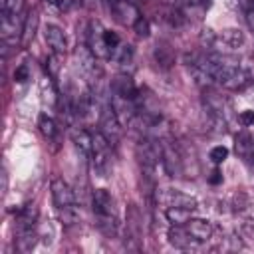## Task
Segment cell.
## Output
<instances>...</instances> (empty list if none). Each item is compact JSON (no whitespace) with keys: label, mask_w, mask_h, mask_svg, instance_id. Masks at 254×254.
Segmentation results:
<instances>
[{"label":"cell","mask_w":254,"mask_h":254,"mask_svg":"<svg viewBox=\"0 0 254 254\" xmlns=\"http://www.w3.org/2000/svg\"><path fill=\"white\" fill-rule=\"evenodd\" d=\"M93 212L97 216V224L105 234H115L117 220H115V202L113 196L105 189L93 190Z\"/></svg>","instance_id":"obj_1"},{"label":"cell","mask_w":254,"mask_h":254,"mask_svg":"<svg viewBox=\"0 0 254 254\" xmlns=\"http://www.w3.org/2000/svg\"><path fill=\"white\" fill-rule=\"evenodd\" d=\"M91 161H93V169L101 177H107L111 169V143L101 131L91 133Z\"/></svg>","instance_id":"obj_2"},{"label":"cell","mask_w":254,"mask_h":254,"mask_svg":"<svg viewBox=\"0 0 254 254\" xmlns=\"http://www.w3.org/2000/svg\"><path fill=\"white\" fill-rule=\"evenodd\" d=\"M99 123H101V133L107 137V141L111 145H117L119 137H121V121L117 119L115 111H113V105L111 101H105L101 105V111H99Z\"/></svg>","instance_id":"obj_3"},{"label":"cell","mask_w":254,"mask_h":254,"mask_svg":"<svg viewBox=\"0 0 254 254\" xmlns=\"http://www.w3.org/2000/svg\"><path fill=\"white\" fill-rule=\"evenodd\" d=\"M103 32L105 30L101 28V24L97 20H91L87 28V46L97 58H111V50L103 42Z\"/></svg>","instance_id":"obj_4"},{"label":"cell","mask_w":254,"mask_h":254,"mask_svg":"<svg viewBox=\"0 0 254 254\" xmlns=\"http://www.w3.org/2000/svg\"><path fill=\"white\" fill-rule=\"evenodd\" d=\"M75 56H77V62H79V67L83 69V73L89 79H95L97 81L99 75H101V67L97 65V56L91 52V48L85 46V44H81V46H77Z\"/></svg>","instance_id":"obj_5"},{"label":"cell","mask_w":254,"mask_h":254,"mask_svg":"<svg viewBox=\"0 0 254 254\" xmlns=\"http://www.w3.org/2000/svg\"><path fill=\"white\" fill-rule=\"evenodd\" d=\"M50 189H52V196H54V204H56V208L58 210H62V208H67V206H73L75 204V194H73V190L69 189V185L64 181V179H54L52 181V185H50Z\"/></svg>","instance_id":"obj_6"},{"label":"cell","mask_w":254,"mask_h":254,"mask_svg":"<svg viewBox=\"0 0 254 254\" xmlns=\"http://www.w3.org/2000/svg\"><path fill=\"white\" fill-rule=\"evenodd\" d=\"M167 236H169V242H171L173 246L183 248V250H190V248H196V246L200 244L196 238L190 236V232L187 230L185 224H173V226L169 228Z\"/></svg>","instance_id":"obj_7"},{"label":"cell","mask_w":254,"mask_h":254,"mask_svg":"<svg viewBox=\"0 0 254 254\" xmlns=\"http://www.w3.org/2000/svg\"><path fill=\"white\" fill-rule=\"evenodd\" d=\"M109 8H111V12L115 14V18H117L123 26H133V24L141 18L137 6H135L133 2H129V0H119V2L111 4Z\"/></svg>","instance_id":"obj_8"},{"label":"cell","mask_w":254,"mask_h":254,"mask_svg":"<svg viewBox=\"0 0 254 254\" xmlns=\"http://www.w3.org/2000/svg\"><path fill=\"white\" fill-rule=\"evenodd\" d=\"M22 28H24V24L20 22L18 14L2 12V16H0V32H2V40L4 42L16 40V36L22 32Z\"/></svg>","instance_id":"obj_9"},{"label":"cell","mask_w":254,"mask_h":254,"mask_svg":"<svg viewBox=\"0 0 254 254\" xmlns=\"http://www.w3.org/2000/svg\"><path fill=\"white\" fill-rule=\"evenodd\" d=\"M111 93L127 97V99H137V87H135L133 79L125 73H119L111 79Z\"/></svg>","instance_id":"obj_10"},{"label":"cell","mask_w":254,"mask_h":254,"mask_svg":"<svg viewBox=\"0 0 254 254\" xmlns=\"http://www.w3.org/2000/svg\"><path fill=\"white\" fill-rule=\"evenodd\" d=\"M252 79H254L252 69H248V67H240V65H238V67L232 71V75L224 81V87H228V89H244L246 85L252 83Z\"/></svg>","instance_id":"obj_11"},{"label":"cell","mask_w":254,"mask_h":254,"mask_svg":"<svg viewBox=\"0 0 254 254\" xmlns=\"http://www.w3.org/2000/svg\"><path fill=\"white\" fill-rule=\"evenodd\" d=\"M185 226L190 232V236L196 238L198 242H206L212 234V224L208 220H202V218H190L189 222H185Z\"/></svg>","instance_id":"obj_12"},{"label":"cell","mask_w":254,"mask_h":254,"mask_svg":"<svg viewBox=\"0 0 254 254\" xmlns=\"http://www.w3.org/2000/svg\"><path fill=\"white\" fill-rule=\"evenodd\" d=\"M46 40H48V46L54 50V54H58V56L65 54V36H64L62 28L48 24L46 26Z\"/></svg>","instance_id":"obj_13"},{"label":"cell","mask_w":254,"mask_h":254,"mask_svg":"<svg viewBox=\"0 0 254 254\" xmlns=\"http://www.w3.org/2000/svg\"><path fill=\"white\" fill-rule=\"evenodd\" d=\"M157 198H161V196H157ZM161 200H165L167 206H185V208H190V210L196 208V200L192 196L183 194V192H177V190H167Z\"/></svg>","instance_id":"obj_14"},{"label":"cell","mask_w":254,"mask_h":254,"mask_svg":"<svg viewBox=\"0 0 254 254\" xmlns=\"http://www.w3.org/2000/svg\"><path fill=\"white\" fill-rule=\"evenodd\" d=\"M226 46L228 50H232V48H238V46H242L244 44V36H242V32L240 30H222V34H218L216 38H214V48L216 46Z\"/></svg>","instance_id":"obj_15"},{"label":"cell","mask_w":254,"mask_h":254,"mask_svg":"<svg viewBox=\"0 0 254 254\" xmlns=\"http://www.w3.org/2000/svg\"><path fill=\"white\" fill-rule=\"evenodd\" d=\"M69 133H71V141L75 143L79 153H83L85 157H91V133H87L81 127H73Z\"/></svg>","instance_id":"obj_16"},{"label":"cell","mask_w":254,"mask_h":254,"mask_svg":"<svg viewBox=\"0 0 254 254\" xmlns=\"http://www.w3.org/2000/svg\"><path fill=\"white\" fill-rule=\"evenodd\" d=\"M36 28H38V12L32 10V12L26 16V20H24V28H22V40H20V44H22L24 48L30 46V42L34 40V36H36Z\"/></svg>","instance_id":"obj_17"},{"label":"cell","mask_w":254,"mask_h":254,"mask_svg":"<svg viewBox=\"0 0 254 254\" xmlns=\"http://www.w3.org/2000/svg\"><path fill=\"white\" fill-rule=\"evenodd\" d=\"M36 218H38V208H36L34 204L24 206V208L18 212V218H16V222H18V232H20V230H30V228L36 224Z\"/></svg>","instance_id":"obj_18"},{"label":"cell","mask_w":254,"mask_h":254,"mask_svg":"<svg viewBox=\"0 0 254 254\" xmlns=\"http://www.w3.org/2000/svg\"><path fill=\"white\" fill-rule=\"evenodd\" d=\"M161 163L165 165V169H167V173L171 177L181 175V161H179V157H177V153L173 149H169V147L163 149V161Z\"/></svg>","instance_id":"obj_19"},{"label":"cell","mask_w":254,"mask_h":254,"mask_svg":"<svg viewBox=\"0 0 254 254\" xmlns=\"http://www.w3.org/2000/svg\"><path fill=\"white\" fill-rule=\"evenodd\" d=\"M190 212L192 210L185 208V206H169L165 210V214H167L171 224H185V222H189L190 220Z\"/></svg>","instance_id":"obj_20"},{"label":"cell","mask_w":254,"mask_h":254,"mask_svg":"<svg viewBox=\"0 0 254 254\" xmlns=\"http://www.w3.org/2000/svg\"><path fill=\"white\" fill-rule=\"evenodd\" d=\"M18 234H20V236H18V250H20V252L32 250V246L36 244V234L32 232V228H30V230H20Z\"/></svg>","instance_id":"obj_21"},{"label":"cell","mask_w":254,"mask_h":254,"mask_svg":"<svg viewBox=\"0 0 254 254\" xmlns=\"http://www.w3.org/2000/svg\"><path fill=\"white\" fill-rule=\"evenodd\" d=\"M38 125H40V131L44 133V137H50L52 139L56 135V123H54V119L50 115L42 113L40 119H38Z\"/></svg>","instance_id":"obj_22"},{"label":"cell","mask_w":254,"mask_h":254,"mask_svg":"<svg viewBox=\"0 0 254 254\" xmlns=\"http://www.w3.org/2000/svg\"><path fill=\"white\" fill-rule=\"evenodd\" d=\"M171 50L167 48V46H157V50H155V58H157V62L163 65V67H169L171 64H173V56L169 54Z\"/></svg>","instance_id":"obj_23"},{"label":"cell","mask_w":254,"mask_h":254,"mask_svg":"<svg viewBox=\"0 0 254 254\" xmlns=\"http://www.w3.org/2000/svg\"><path fill=\"white\" fill-rule=\"evenodd\" d=\"M250 133H238V137H236V153L240 155V157H246V151H248V145H250Z\"/></svg>","instance_id":"obj_24"},{"label":"cell","mask_w":254,"mask_h":254,"mask_svg":"<svg viewBox=\"0 0 254 254\" xmlns=\"http://www.w3.org/2000/svg\"><path fill=\"white\" fill-rule=\"evenodd\" d=\"M24 0H0V8L2 12H10V14H18L22 8Z\"/></svg>","instance_id":"obj_25"},{"label":"cell","mask_w":254,"mask_h":254,"mask_svg":"<svg viewBox=\"0 0 254 254\" xmlns=\"http://www.w3.org/2000/svg\"><path fill=\"white\" fill-rule=\"evenodd\" d=\"M228 157V149L224 147V145H216V147H212V151H210V159H212V163H222L224 159Z\"/></svg>","instance_id":"obj_26"},{"label":"cell","mask_w":254,"mask_h":254,"mask_svg":"<svg viewBox=\"0 0 254 254\" xmlns=\"http://www.w3.org/2000/svg\"><path fill=\"white\" fill-rule=\"evenodd\" d=\"M103 42H105V46L111 50V54H113V50L121 44V42H119V36H117L115 32H111V30H105V32H103Z\"/></svg>","instance_id":"obj_27"},{"label":"cell","mask_w":254,"mask_h":254,"mask_svg":"<svg viewBox=\"0 0 254 254\" xmlns=\"http://www.w3.org/2000/svg\"><path fill=\"white\" fill-rule=\"evenodd\" d=\"M133 28H135L137 36H141V38H147V36H149V22H147L143 16L133 24Z\"/></svg>","instance_id":"obj_28"},{"label":"cell","mask_w":254,"mask_h":254,"mask_svg":"<svg viewBox=\"0 0 254 254\" xmlns=\"http://www.w3.org/2000/svg\"><path fill=\"white\" fill-rule=\"evenodd\" d=\"M238 121H240L244 127L254 125V109H246V111H242V113L238 115Z\"/></svg>","instance_id":"obj_29"},{"label":"cell","mask_w":254,"mask_h":254,"mask_svg":"<svg viewBox=\"0 0 254 254\" xmlns=\"http://www.w3.org/2000/svg\"><path fill=\"white\" fill-rule=\"evenodd\" d=\"M240 230H242V234H244L246 238L254 240V218H248V220H244Z\"/></svg>","instance_id":"obj_30"},{"label":"cell","mask_w":254,"mask_h":254,"mask_svg":"<svg viewBox=\"0 0 254 254\" xmlns=\"http://www.w3.org/2000/svg\"><path fill=\"white\" fill-rule=\"evenodd\" d=\"M14 79H16L18 83H22V81L30 79V71H28V67H26V65L16 67V71H14Z\"/></svg>","instance_id":"obj_31"},{"label":"cell","mask_w":254,"mask_h":254,"mask_svg":"<svg viewBox=\"0 0 254 254\" xmlns=\"http://www.w3.org/2000/svg\"><path fill=\"white\" fill-rule=\"evenodd\" d=\"M208 183H210V185H220V183H222V173H220L218 169H214V171L210 173V177H208Z\"/></svg>","instance_id":"obj_32"},{"label":"cell","mask_w":254,"mask_h":254,"mask_svg":"<svg viewBox=\"0 0 254 254\" xmlns=\"http://www.w3.org/2000/svg\"><path fill=\"white\" fill-rule=\"evenodd\" d=\"M238 6L248 14V12L254 10V0H238Z\"/></svg>","instance_id":"obj_33"},{"label":"cell","mask_w":254,"mask_h":254,"mask_svg":"<svg viewBox=\"0 0 254 254\" xmlns=\"http://www.w3.org/2000/svg\"><path fill=\"white\" fill-rule=\"evenodd\" d=\"M244 159H248V161L254 163V135L250 137V145H248V151H246V157Z\"/></svg>","instance_id":"obj_34"},{"label":"cell","mask_w":254,"mask_h":254,"mask_svg":"<svg viewBox=\"0 0 254 254\" xmlns=\"http://www.w3.org/2000/svg\"><path fill=\"white\" fill-rule=\"evenodd\" d=\"M246 20H248V26H250V28H252V30H254V10H252V12H248V14H246Z\"/></svg>","instance_id":"obj_35"},{"label":"cell","mask_w":254,"mask_h":254,"mask_svg":"<svg viewBox=\"0 0 254 254\" xmlns=\"http://www.w3.org/2000/svg\"><path fill=\"white\" fill-rule=\"evenodd\" d=\"M48 4H62V0H46Z\"/></svg>","instance_id":"obj_36"},{"label":"cell","mask_w":254,"mask_h":254,"mask_svg":"<svg viewBox=\"0 0 254 254\" xmlns=\"http://www.w3.org/2000/svg\"><path fill=\"white\" fill-rule=\"evenodd\" d=\"M115 2H119V0H107V4L111 6V4H115Z\"/></svg>","instance_id":"obj_37"}]
</instances>
